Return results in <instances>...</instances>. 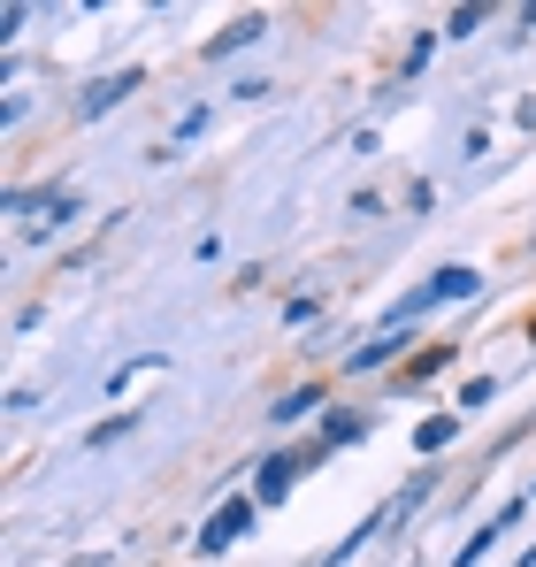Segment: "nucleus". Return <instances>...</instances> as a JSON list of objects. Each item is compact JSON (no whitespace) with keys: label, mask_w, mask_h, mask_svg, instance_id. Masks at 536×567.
Listing matches in <instances>:
<instances>
[{"label":"nucleus","mask_w":536,"mask_h":567,"mask_svg":"<svg viewBox=\"0 0 536 567\" xmlns=\"http://www.w3.org/2000/svg\"><path fill=\"white\" fill-rule=\"evenodd\" d=\"M307 461H315V453H276V461L261 468V498H284V491H291V475L307 468Z\"/></svg>","instance_id":"2"},{"label":"nucleus","mask_w":536,"mask_h":567,"mask_svg":"<svg viewBox=\"0 0 536 567\" xmlns=\"http://www.w3.org/2000/svg\"><path fill=\"white\" fill-rule=\"evenodd\" d=\"M261 31H268L261 16H238V23H230V39H215V54H230V47H254Z\"/></svg>","instance_id":"5"},{"label":"nucleus","mask_w":536,"mask_h":567,"mask_svg":"<svg viewBox=\"0 0 536 567\" xmlns=\"http://www.w3.org/2000/svg\"><path fill=\"white\" fill-rule=\"evenodd\" d=\"M246 529H254V498H230V506L199 529V553H223V545H230V537H246Z\"/></svg>","instance_id":"1"},{"label":"nucleus","mask_w":536,"mask_h":567,"mask_svg":"<svg viewBox=\"0 0 536 567\" xmlns=\"http://www.w3.org/2000/svg\"><path fill=\"white\" fill-rule=\"evenodd\" d=\"M131 85H138V70H123V78H100V85L85 93V115H100V107H115V100L131 93Z\"/></svg>","instance_id":"3"},{"label":"nucleus","mask_w":536,"mask_h":567,"mask_svg":"<svg viewBox=\"0 0 536 567\" xmlns=\"http://www.w3.org/2000/svg\"><path fill=\"white\" fill-rule=\"evenodd\" d=\"M399 346H406V338H399V330H383L375 346H360V353H353V369H383V361H391Z\"/></svg>","instance_id":"4"}]
</instances>
